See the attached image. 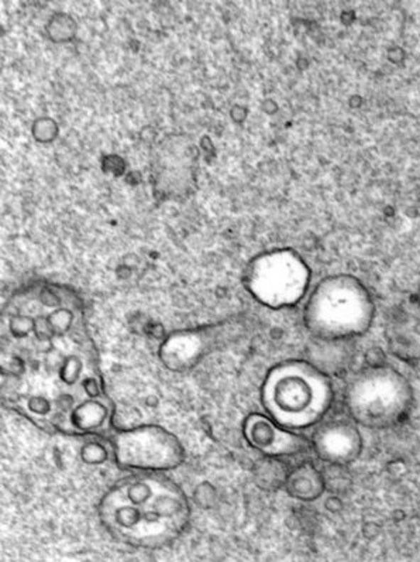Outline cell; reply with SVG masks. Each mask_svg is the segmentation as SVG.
I'll return each instance as SVG.
<instances>
[{
  "label": "cell",
  "mask_w": 420,
  "mask_h": 562,
  "mask_svg": "<svg viewBox=\"0 0 420 562\" xmlns=\"http://www.w3.org/2000/svg\"><path fill=\"white\" fill-rule=\"evenodd\" d=\"M285 486L292 497L313 502L323 494L326 483L319 469L313 464L305 462L288 473Z\"/></svg>",
  "instance_id": "10"
},
{
  "label": "cell",
  "mask_w": 420,
  "mask_h": 562,
  "mask_svg": "<svg viewBox=\"0 0 420 562\" xmlns=\"http://www.w3.org/2000/svg\"><path fill=\"white\" fill-rule=\"evenodd\" d=\"M322 348L319 362L313 364L328 376L344 373L354 361L352 342L344 341H316Z\"/></svg>",
  "instance_id": "11"
},
{
  "label": "cell",
  "mask_w": 420,
  "mask_h": 562,
  "mask_svg": "<svg viewBox=\"0 0 420 562\" xmlns=\"http://www.w3.org/2000/svg\"><path fill=\"white\" fill-rule=\"evenodd\" d=\"M112 537L136 548H161L186 529L190 507L183 490L161 472L134 470L107 489L99 504Z\"/></svg>",
  "instance_id": "2"
},
{
  "label": "cell",
  "mask_w": 420,
  "mask_h": 562,
  "mask_svg": "<svg viewBox=\"0 0 420 562\" xmlns=\"http://www.w3.org/2000/svg\"><path fill=\"white\" fill-rule=\"evenodd\" d=\"M333 400L332 377L306 361L276 365L265 377L261 390L268 417L295 433L316 428L328 418Z\"/></svg>",
  "instance_id": "3"
},
{
  "label": "cell",
  "mask_w": 420,
  "mask_h": 562,
  "mask_svg": "<svg viewBox=\"0 0 420 562\" xmlns=\"http://www.w3.org/2000/svg\"><path fill=\"white\" fill-rule=\"evenodd\" d=\"M419 301H420V285H419Z\"/></svg>",
  "instance_id": "13"
},
{
  "label": "cell",
  "mask_w": 420,
  "mask_h": 562,
  "mask_svg": "<svg viewBox=\"0 0 420 562\" xmlns=\"http://www.w3.org/2000/svg\"><path fill=\"white\" fill-rule=\"evenodd\" d=\"M303 318L315 341L352 342L372 327L375 302L358 279L336 275L315 287L308 298Z\"/></svg>",
  "instance_id": "4"
},
{
  "label": "cell",
  "mask_w": 420,
  "mask_h": 562,
  "mask_svg": "<svg viewBox=\"0 0 420 562\" xmlns=\"http://www.w3.org/2000/svg\"><path fill=\"white\" fill-rule=\"evenodd\" d=\"M1 394L50 433L90 437L107 428L112 401L74 292L44 284L9 299L1 315Z\"/></svg>",
  "instance_id": "1"
},
{
  "label": "cell",
  "mask_w": 420,
  "mask_h": 562,
  "mask_svg": "<svg viewBox=\"0 0 420 562\" xmlns=\"http://www.w3.org/2000/svg\"><path fill=\"white\" fill-rule=\"evenodd\" d=\"M255 294L269 307H289L303 298L309 270L295 255L275 253L265 259L255 276Z\"/></svg>",
  "instance_id": "7"
},
{
  "label": "cell",
  "mask_w": 420,
  "mask_h": 562,
  "mask_svg": "<svg viewBox=\"0 0 420 562\" xmlns=\"http://www.w3.org/2000/svg\"><path fill=\"white\" fill-rule=\"evenodd\" d=\"M47 132L53 136V137H55V134H57V126H55V123L53 122V120H50V119H41V120H38L37 123H36V126H34V136H36V139H38L40 142L43 140V134H47Z\"/></svg>",
  "instance_id": "12"
},
{
  "label": "cell",
  "mask_w": 420,
  "mask_h": 562,
  "mask_svg": "<svg viewBox=\"0 0 420 562\" xmlns=\"http://www.w3.org/2000/svg\"><path fill=\"white\" fill-rule=\"evenodd\" d=\"M311 445L323 462L347 467L362 454L364 437L361 428L347 415L325 418L315 428Z\"/></svg>",
  "instance_id": "8"
},
{
  "label": "cell",
  "mask_w": 420,
  "mask_h": 562,
  "mask_svg": "<svg viewBox=\"0 0 420 562\" xmlns=\"http://www.w3.org/2000/svg\"><path fill=\"white\" fill-rule=\"evenodd\" d=\"M244 433L252 447L268 457H292L312 450L311 440L281 427L266 415H252Z\"/></svg>",
  "instance_id": "9"
},
{
  "label": "cell",
  "mask_w": 420,
  "mask_h": 562,
  "mask_svg": "<svg viewBox=\"0 0 420 562\" xmlns=\"http://www.w3.org/2000/svg\"><path fill=\"white\" fill-rule=\"evenodd\" d=\"M116 454L122 465L133 470L163 472L181 461L178 441L161 428H136L116 440Z\"/></svg>",
  "instance_id": "6"
},
{
  "label": "cell",
  "mask_w": 420,
  "mask_h": 562,
  "mask_svg": "<svg viewBox=\"0 0 420 562\" xmlns=\"http://www.w3.org/2000/svg\"><path fill=\"white\" fill-rule=\"evenodd\" d=\"M344 410L360 428L389 430L401 424L414 404L408 377L389 365H374L351 376L344 390Z\"/></svg>",
  "instance_id": "5"
}]
</instances>
